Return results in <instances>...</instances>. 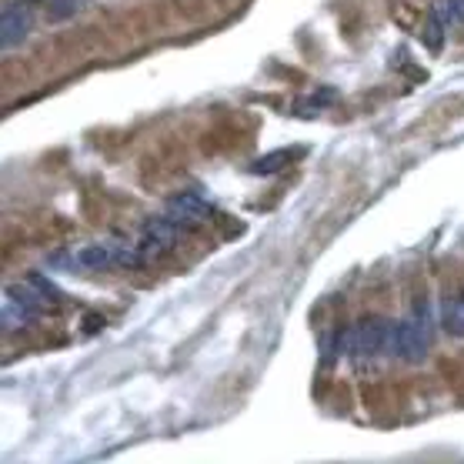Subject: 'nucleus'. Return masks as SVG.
<instances>
[{
  "instance_id": "nucleus-1",
  "label": "nucleus",
  "mask_w": 464,
  "mask_h": 464,
  "mask_svg": "<svg viewBox=\"0 0 464 464\" xmlns=\"http://www.w3.org/2000/svg\"><path fill=\"white\" fill-rule=\"evenodd\" d=\"M54 264H60L64 271H77V274L141 267V261H137V244H134V241H120V238H104V241H94V244H83V248H74L67 250V254L54 258Z\"/></svg>"
},
{
  "instance_id": "nucleus-2",
  "label": "nucleus",
  "mask_w": 464,
  "mask_h": 464,
  "mask_svg": "<svg viewBox=\"0 0 464 464\" xmlns=\"http://www.w3.org/2000/svg\"><path fill=\"white\" fill-rule=\"evenodd\" d=\"M347 355L357 368L374 364L378 357H394V324L384 318H364L347 331Z\"/></svg>"
},
{
  "instance_id": "nucleus-3",
  "label": "nucleus",
  "mask_w": 464,
  "mask_h": 464,
  "mask_svg": "<svg viewBox=\"0 0 464 464\" xmlns=\"http://www.w3.org/2000/svg\"><path fill=\"white\" fill-rule=\"evenodd\" d=\"M431 337H434L431 311L417 304L405 321L394 324V357H401L405 364H421L431 351Z\"/></svg>"
},
{
  "instance_id": "nucleus-4",
  "label": "nucleus",
  "mask_w": 464,
  "mask_h": 464,
  "mask_svg": "<svg viewBox=\"0 0 464 464\" xmlns=\"http://www.w3.org/2000/svg\"><path fill=\"white\" fill-rule=\"evenodd\" d=\"M180 231H184V224L174 221L171 214L154 217V221L141 231V238L134 241V244H137V261L147 264V261H154V258H161L164 250H171L178 244Z\"/></svg>"
},
{
  "instance_id": "nucleus-5",
  "label": "nucleus",
  "mask_w": 464,
  "mask_h": 464,
  "mask_svg": "<svg viewBox=\"0 0 464 464\" xmlns=\"http://www.w3.org/2000/svg\"><path fill=\"white\" fill-rule=\"evenodd\" d=\"M37 311H40V298L27 287H11L4 294V331H27L37 321Z\"/></svg>"
},
{
  "instance_id": "nucleus-6",
  "label": "nucleus",
  "mask_w": 464,
  "mask_h": 464,
  "mask_svg": "<svg viewBox=\"0 0 464 464\" xmlns=\"http://www.w3.org/2000/svg\"><path fill=\"white\" fill-rule=\"evenodd\" d=\"M34 27V11L31 4H7L4 11V24H0V34H4V50L21 48Z\"/></svg>"
},
{
  "instance_id": "nucleus-7",
  "label": "nucleus",
  "mask_w": 464,
  "mask_h": 464,
  "mask_svg": "<svg viewBox=\"0 0 464 464\" xmlns=\"http://www.w3.org/2000/svg\"><path fill=\"white\" fill-rule=\"evenodd\" d=\"M207 211H211L207 197H201V194H194V191H184V194H174V197H171V204H167L164 214H171L184 227H191V224H197Z\"/></svg>"
},
{
  "instance_id": "nucleus-8",
  "label": "nucleus",
  "mask_w": 464,
  "mask_h": 464,
  "mask_svg": "<svg viewBox=\"0 0 464 464\" xmlns=\"http://www.w3.org/2000/svg\"><path fill=\"white\" fill-rule=\"evenodd\" d=\"M444 328L454 337H464V291L444 304Z\"/></svg>"
},
{
  "instance_id": "nucleus-9",
  "label": "nucleus",
  "mask_w": 464,
  "mask_h": 464,
  "mask_svg": "<svg viewBox=\"0 0 464 464\" xmlns=\"http://www.w3.org/2000/svg\"><path fill=\"white\" fill-rule=\"evenodd\" d=\"M291 157H294V154H287V151H277V154H267V157H261V161H254V164H250V174H274L277 167L291 164Z\"/></svg>"
},
{
  "instance_id": "nucleus-10",
  "label": "nucleus",
  "mask_w": 464,
  "mask_h": 464,
  "mask_svg": "<svg viewBox=\"0 0 464 464\" xmlns=\"http://www.w3.org/2000/svg\"><path fill=\"white\" fill-rule=\"evenodd\" d=\"M83 4H87V0H50V13H54L57 21H64V17H74Z\"/></svg>"
}]
</instances>
